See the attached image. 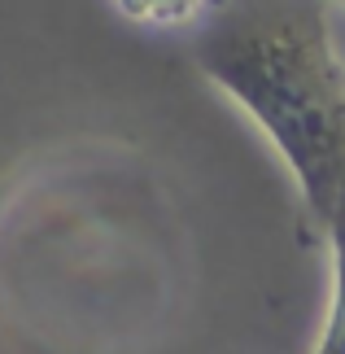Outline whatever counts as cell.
Masks as SVG:
<instances>
[{
    "label": "cell",
    "instance_id": "1",
    "mask_svg": "<svg viewBox=\"0 0 345 354\" xmlns=\"http://www.w3.org/2000/svg\"><path fill=\"white\" fill-rule=\"evenodd\" d=\"M197 71L293 171L315 236L345 193V57L328 0H218L192 26Z\"/></svg>",
    "mask_w": 345,
    "mask_h": 354
},
{
    "label": "cell",
    "instance_id": "2",
    "mask_svg": "<svg viewBox=\"0 0 345 354\" xmlns=\"http://www.w3.org/2000/svg\"><path fill=\"white\" fill-rule=\"evenodd\" d=\"M324 245H328V258H333V289H328V315L310 354H345V193L337 201L333 219L324 223Z\"/></svg>",
    "mask_w": 345,
    "mask_h": 354
},
{
    "label": "cell",
    "instance_id": "3",
    "mask_svg": "<svg viewBox=\"0 0 345 354\" xmlns=\"http://www.w3.org/2000/svg\"><path fill=\"white\" fill-rule=\"evenodd\" d=\"M218 0H109L118 18H127L149 31H192Z\"/></svg>",
    "mask_w": 345,
    "mask_h": 354
},
{
    "label": "cell",
    "instance_id": "4",
    "mask_svg": "<svg viewBox=\"0 0 345 354\" xmlns=\"http://www.w3.org/2000/svg\"><path fill=\"white\" fill-rule=\"evenodd\" d=\"M337 39H341V57H345V26L337 22Z\"/></svg>",
    "mask_w": 345,
    "mask_h": 354
},
{
    "label": "cell",
    "instance_id": "5",
    "mask_svg": "<svg viewBox=\"0 0 345 354\" xmlns=\"http://www.w3.org/2000/svg\"><path fill=\"white\" fill-rule=\"evenodd\" d=\"M328 5H341V9H345V0H328Z\"/></svg>",
    "mask_w": 345,
    "mask_h": 354
}]
</instances>
